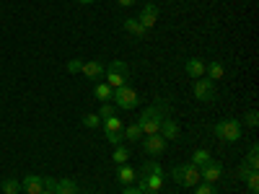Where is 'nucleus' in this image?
I'll return each instance as SVG.
<instances>
[{"mask_svg": "<svg viewBox=\"0 0 259 194\" xmlns=\"http://www.w3.org/2000/svg\"><path fill=\"white\" fill-rule=\"evenodd\" d=\"M168 117V104L163 99H158L153 106H148V109H143L138 124L143 129V135H156L158 129H161V122Z\"/></svg>", "mask_w": 259, "mask_h": 194, "instance_id": "1", "label": "nucleus"}, {"mask_svg": "<svg viewBox=\"0 0 259 194\" xmlns=\"http://www.w3.org/2000/svg\"><path fill=\"white\" fill-rule=\"evenodd\" d=\"M241 135H244V124H241L239 119H233V117L221 119L218 124H215V137L223 140V142H228V145L239 142V140H241Z\"/></svg>", "mask_w": 259, "mask_h": 194, "instance_id": "2", "label": "nucleus"}, {"mask_svg": "<svg viewBox=\"0 0 259 194\" xmlns=\"http://www.w3.org/2000/svg\"><path fill=\"white\" fill-rule=\"evenodd\" d=\"M127 78H130V65H127V62L112 60L109 65H106V70H104V83H109L112 88H122V85H127Z\"/></svg>", "mask_w": 259, "mask_h": 194, "instance_id": "3", "label": "nucleus"}, {"mask_svg": "<svg viewBox=\"0 0 259 194\" xmlns=\"http://www.w3.org/2000/svg\"><path fill=\"white\" fill-rule=\"evenodd\" d=\"M171 176L179 186H187V189H194L202 179H200V168L192 166V163H182V166H174L171 168Z\"/></svg>", "mask_w": 259, "mask_h": 194, "instance_id": "4", "label": "nucleus"}, {"mask_svg": "<svg viewBox=\"0 0 259 194\" xmlns=\"http://www.w3.org/2000/svg\"><path fill=\"white\" fill-rule=\"evenodd\" d=\"M112 104L119 106V109H135L140 104V96L135 88H130V85H122V88H114L112 93Z\"/></svg>", "mask_w": 259, "mask_h": 194, "instance_id": "5", "label": "nucleus"}, {"mask_svg": "<svg viewBox=\"0 0 259 194\" xmlns=\"http://www.w3.org/2000/svg\"><path fill=\"white\" fill-rule=\"evenodd\" d=\"M135 184H138V189H140L143 194L161 191V189H163V174H153V171H140Z\"/></svg>", "mask_w": 259, "mask_h": 194, "instance_id": "6", "label": "nucleus"}, {"mask_svg": "<svg viewBox=\"0 0 259 194\" xmlns=\"http://www.w3.org/2000/svg\"><path fill=\"white\" fill-rule=\"evenodd\" d=\"M140 142H143V150H145L148 156H161L163 150L168 148V140H166L161 132H156V135H143Z\"/></svg>", "mask_w": 259, "mask_h": 194, "instance_id": "7", "label": "nucleus"}, {"mask_svg": "<svg viewBox=\"0 0 259 194\" xmlns=\"http://www.w3.org/2000/svg\"><path fill=\"white\" fill-rule=\"evenodd\" d=\"M200 179H202L205 184H218V181L223 179V163L210 158L205 166H200Z\"/></svg>", "mask_w": 259, "mask_h": 194, "instance_id": "8", "label": "nucleus"}, {"mask_svg": "<svg viewBox=\"0 0 259 194\" xmlns=\"http://www.w3.org/2000/svg\"><path fill=\"white\" fill-rule=\"evenodd\" d=\"M194 99L212 101L215 99V83L210 78H197V80H194Z\"/></svg>", "mask_w": 259, "mask_h": 194, "instance_id": "9", "label": "nucleus"}, {"mask_svg": "<svg viewBox=\"0 0 259 194\" xmlns=\"http://www.w3.org/2000/svg\"><path fill=\"white\" fill-rule=\"evenodd\" d=\"M158 16H161V11H158V6L156 3H148V6H143L140 8V16H138V21H140V24L150 31V29H153L156 24H158Z\"/></svg>", "mask_w": 259, "mask_h": 194, "instance_id": "10", "label": "nucleus"}, {"mask_svg": "<svg viewBox=\"0 0 259 194\" xmlns=\"http://www.w3.org/2000/svg\"><path fill=\"white\" fill-rule=\"evenodd\" d=\"M104 70H106V65L101 60H89V62H83V68H80V73L94 83H99L104 78Z\"/></svg>", "mask_w": 259, "mask_h": 194, "instance_id": "11", "label": "nucleus"}, {"mask_svg": "<svg viewBox=\"0 0 259 194\" xmlns=\"http://www.w3.org/2000/svg\"><path fill=\"white\" fill-rule=\"evenodd\" d=\"M21 191H26V194H41L45 191V176H26V179H21Z\"/></svg>", "mask_w": 259, "mask_h": 194, "instance_id": "12", "label": "nucleus"}, {"mask_svg": "<svg viewBox=\"0 0 259 194\" xmlns=\"http://www.w3.org/2000/svg\"><path fill=\"white\" fill-rule=\"evenodd\" d=\"M184 70H187V75L189 78H205V62L200 60V57H189L187 62H184Z\"/></svg>", "mask_w": 259, "mask_h": 194, "instance_id": "13", "label": "nucleus"}, {"mask_svg": "<svg viewBox=\"0 0 259 194\" xmlns=\"http://www.w3.org/2000/svg\"><path fill=\"white\" fill-rule=\"evenodd\" d=\"M117 181L124 184V186H133V184L138 181V171H135V168H130L127 163L117 166Z\"/></svg>", "mask_w": 259, "mask_h": 194, "instance_id": "14", "label": "nucleus"}, {"mask_svg": "<svg viewBox=\"0 0 259 194\" xmlns=\"http://www.w3.org/2000/svg\"><path fill=\"white\" fill-rule=\"evenodd\" d=\"M122 26H124V31H127L130 36H135V39H145V34H148V29L140 24L138 18H124Z\"/></svg>", "mask_w": 259, "mask_h": 194, "instance_id": "15", "label": "nucleus"}, {"mask_svg": "<svg viewBox=\"0 0 259 194\" xmlns=\"http://www.w3.org/2000/svg\"><path fill=\"white\" fill-rule=\"evenodd\" d=\"M226 75V65L218 62V60H212V62H205V78H210L212 83L215 80H221Z\"/></svg>", "mask_w": 259, "mask_h": 194, "instance_id": "16", "label": "nucleus"}, {"mask_svg": "<svg viewBox=\"0 0 259 194\" xmlns=\"http://www.w3.org/2000/svg\"><path fill=\"white\" fill-rule=\"evenodd\" d=\"M158 132H161L166 140H177V137H179V124L171 119V117H166V119L161 122V129H158Z\"/></svg>", "mask_w": 259, "mask_h": 194, "instance_id": "17", "label": "nucleus"}, {"mask_svg": "<svg viewBox=\"0 0 259 194\" xmlns=\"http://www.w3.org/2000/svg\"><path fill=\"white\" fill-rule=\"evenodd\" d=\"M112 93H114V88L109 83H104V80H99V83H94V96L104 104V101H112Z\"/></svg>", "mask_w": 259, "mask_h": 194, "instance_id": "18", "label": "nucleus"}, {"mask_svg": "<svg viewBox=\"0 0 259 194\" xmlns=\"http://www.w3.org/2000/svg\"><path fill=\"white\" fill-rule=\"evenodd\" d=\"M122 135H124L127 142H140V140H143V129H140V124L135 122V124L124 127V129H122Z\"/></svg>", "mask_w": 259, "mask_h": 194, "instance_id": "19", "label": "nucleus"}, {"mask_svg": "<svg viewBox=\"0 0 259 194\" xmlns=\"http://www.w3.org/2000/svg\"><path fill=\"white\" fill-rule=\"evenodd\" d=\"M101 124H104V132H122V129H124V122H122L117 114L101 119Z\"/></svg>", "mask_w": 259, "mask_h": 194, "instance_id": "20", "label": "nucleus"}, {"mask_svg": "<svg viewBox=\"0 0 259 194\" xmlns=\"http://www.w3.org/2000/svg\"><path fill=\"white\" fill-rule=\"evenodd\" d=\"M55 194H78V186L73 179H57V189Z\"/></svg>", "mask_w": 259, "mask_h": 194, "instance_id": "21", "label": "nucleus"}, {"mask_svg": "<svg viewBox=\"0 0 259 194\" xmlns=\"http://www.w3.org/2000/svg\"><path fill=\"white\" fill-rule=\"evenodd\" d=\"M210 158H212V156H210V150H205V148H197V150L192 153V161H189V163L200 168V166H205Z\"/></svg>", "mask_w": 259, "mask_h": 194, "instance_id": "22", "label": "nucleus"}, {"mask_svg": "<svg viewBox=\"0 0 259 194\" xmlns=\"http://www.w3.org/2000/svg\"><path fill=\"white\" fill-rule=\"evenodd\" d=\"M112 161H114L117 166L127 163V161H130V148H127V145H117V148H114V156H112Z\"/></svg>", "mask_w": 259, "mask_h": 194, "instance_id": "23", "label": "nucleus"}, {"mask_svg": "<svg viewBox=\"0 0 259 194\" xmlns=\"http://www.w3.org/2000/svg\"><path fill=\"white\" fill-rule=\"evenodd\" d=\"M249 166H254V168H259V145L256 142H251L249 145V153H246V158H244Z\"/></svg>", "mask_w": 259, "mask_h": 194, "instance_id": "24", "label": "nucleus"}, {"mask_svg": "<svg viewBox=\"0 0 259 194\" xmlns=\"http://www.w3.org/2000/svg\"><path fill=\"white\" fill-rule=\"evenodd\" d=\"M117 114V106L112 104V101H104L101 106H99V119H106V117H114Z\"/></svg>", "mask_w": 259, "mask_h": 194, "instance_id": "25", "label": "nucleus"}, {"mask_svg": "<svg viewBox=\"0 0 259 194\" xmlns=\"http://www.w3.org/2000/svg\"><path fill=\"white\" fill-rule=\"evenodd\" d=\"M251 176H256V168H254V166H249V163L244 161V163L239 166V179H241V181H249Z\"/></svg>", "mask_w": 259, "mask_h": 194, "instance_id": "26", "label": "nucleus"}, {"mask_svg": "<svg viewBox=\"0 0 259 194\" xmlns=\"http://www.w3.org/2000/svg\"><path fill=\"white\" fill-rule=\"evenodd\" d=\"M3 194H18L21 191V181L18 179H8V181H3V189H0Z\"/></svg>", "mask_w": 259, "mask_h": 194, "instance_id": "27", "label": "nucleus"}, {"mask_svg": "<svg viewBox=\"0 0 259 194\" xmlns=\"http://www.w3.org/2000/svg\"><path fill=\"white\" fill-rule=\"evenodd\" d=\"M80 122L89 127V129H99V124H101V119H99V114H83L80 117Z\"/></svg>", "mask_w": 259, "mask_h": 194, "instance_id": "28", "label": "nucleus"}, {"mask_svg": "<svg viewBox=\"0 0 259 194\" xmlns=\"http://www.w3.org/2000/svg\"><path fill=\"white\" fill-rule=\"evenodd\" d=\"M194 194H218V189H215V184H197L194 186Z\"/></svg>", "mask_w": 259, "mask_h": 194, "instance_id": "29", "label": "nucleus"}, {"mask_svg": "<svg viewBox=\"0 0 259 194\" xmlns=\"http://www.w3.org/2000/svg\"><path fill=\"white\" fill-rule=\"evenodd\" d=\"M106 142L117 148V145H122V142H124V135H122V132H106Z\"/></svg>", "mask_w": 259, "mask_h": 194, "instance_id": "30", "label": "nucleus"}, {"mask_svg": "<svg viewBox=\"0 0 259 194\" xmlns=\"http://www.w3.org/2000/svg\"><path fill=\"white\" fill-rule=\"evenodd\" d=\"M80 68H83V60H70L68 62V73H73V75L80 73Z\"/></svg>", "mask_w": 259, "mask_h": 194, "instance_id": "31", "label": "nucleus"}, {"mask_svg": "<svg viewBox=\"0 0 259 194\" xmlns=\"http://www.w3.org/2000/svg\"><path fill=\"white\" fill-rule=\"evenodd\" d=\"M246 186H249V191H251V194H256V191H259V174H256V176H251V179L246 181Z\"/></svg>", "mask_w": 259, "mask_h": 194, "instance_id": "32", "label": "nucleus"}, {"mask_svg": "<svg viewBox=\"0 0 259 194\" xmlns=\"http://www.w3.org/2000/svg\"><path fill=\"white\" fill-rule=\"evenodd\" d=\"M244 122H246V124H249V127H256V124H259V114H256V112H249V114H246V119H244Z\"/></svg>", "mask_w": 259, "mask_h": 194, "instance_id": "33", "label": "nucleus"}, {"mask_svg": "<svg viewBox=\"0 0 259 194\" xmlns=\"http://www.w3.org/2000/svg\"><path fill=\"white\" fill-rule=\"evenodd\" d=\"M122 194H143V191H140V189H138V186H127V189H124V191H122Z\"/></svg>", "mask_w": 259, "mask_h": 194, "instance_id": "34", "label": "nucleus"}, {"mask_svg": "<svg viewBox=\"0 0 259 194\" xmlns=\"http://www.w3.org/2000/svg\"><path fill=\"white\" fill-rule=\"evenodd\" d=\"M117 3H119L122 8H130V6H135V0H117Z\"/></svg>", "mask_w": 259, "mask_h": 194, "instance_id": "35", "label": "nucleus"}, {"mask_svg": "<svg viewBox=\"0 0 259 194\" xmlns=\"http://www.w3.org/2000/svg\"><path fill=\"white\" fill-rule=\"evenodd\" d=\"M78 3H83V6H89V3H94V0H78Z\"/></svg>", "mask_w": 259, "mask_h": 194, "instance_id": "36", "label": "nucleus"}, {"mask_svg": "<svg viewBox=\"0 0 259 194\" xmlns=\"http://www.w3.org/2000/svg\"><path fill=\"white\" fill-rule=\"evenodd\" d=\"M41 194H55V191H47V189H45V191H41Z\"/></svg>", "mask_w": 259, "mask_h": 194, "instance_id": "37", "label": "nucleus"}, {"mask_svg": "<svg viewBox=\"0 0 259 194\" xmlns=\"http://www.w3.org/2000/svg\"><path fill=\"white\" fill-rule=\"evenodd\" d=\"M0 189H3V181H0Z\"/></svg>", "mask_w": 259, "mask_h": 194, "instance_id": "38", "label": "nucleus"}, {"mask_svg": "<svg viewBox=\"0 0 259 194\" xmlns=\"http://www.w3.org/2000/svg\"><path fill=\"white\" fill-rule=\"evenodd\" d=\"M150 194H158V191H150Z\"/></svg>", "mask_w": 259, "mask_h": 194, "instance_id": "39", "label": "nucleus"}]
</instances>
